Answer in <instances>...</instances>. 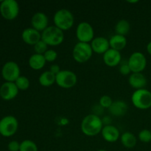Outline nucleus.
Returning a JSON list of instances; mask_svg holds the SVG:
<instances>
[{
  "label": "nucleus",
  "instance_id": "nucleus-1",
  "mask_svg": "<svg viewBox=\"0 0 151 151\" xmlns=\"http://www.w3.org/2000/svg\"><path fill=\"white\" fill-rule=\"evenodd\" d=\"M103 122L101 118L95 114L86 116L81 122V128L83 134L88 137H95L101 133Z\"/></svg>",
  "mask_w": 151,
  "mask_h": 151
},
{
  "label": "nucleus",
  "instance_id": "nucleus-2",
  "mask_svg": "<svg viewBox=\"0 0 151 151\" xmlns=\"http://www.w3.org/2000/svg\"><path fill=\"white\" fill-rule=\"evenodd\" d=\"M41 40L48 46L55 47L61 44L64 41L63 31L57 27L49 26L41 32Z\"/></svg>",
  "mask_w": 151,
  "mask_h": 151
},
{
  "label": "nucleus",
  "instance_id": "nucleus-3",
  "mask_svg": "<svg viewBox=\"0 0 151 151\" xmlns=\"http://www.w3.org/2000/svg\"><path fill=\"white\" fill-rule=\"evenodd\" d=\"M55 26L62 31L70 29L74 25L75 19L70 10L67 9H60L55 12L53 17Z\"/></svg>",
  "mask_w": 151,
  "mask_h": 151
},
{
  "label": "nucleus",
  "instance_id": "nucleus-4",
  "mask_svg": "<svg viewBox=\"0 0 151 151\" xmlns=\"http://www.w3.org/2000/svg\"><path fill=\"white\" fill-rule=\"evenodd\" d=\"M134 106L140 110H147L151 108V91L146 88L135 90L131 96Z\"/></svg>",
  "mask_w": 151,
  "mask_h": 151
},
{
  "label": "nucleus",
  "instance_id": "nucleus-5",
  "mask_svg": "<svg viewBox=\"0 0 151 151\" xmlns=\"http://www.w3.org/2000/svg\"><path fill=\"white\" fill-rule=\"evenodd\" d=\"M93 50L88 43L78 42L72 50V57L74 60L80 63H86L91 58Z\"/></svg>",
  "mask_w": 151,
  "mask_h": 151
},
{
  "label": "nucleus",
  "instance_id": "nucleus-6",
  "mask_svg": "<svg viewBox=\"0 0 151 151\" xmlns=\"http://www.w3.org/2000/svg\"><path fill=\"white\" fill-rule=\"evenodd\" d=\"M0 13L6 20H14L19 16V4L15 0H4L0 4Z\"/></svg>",
  "mask_w": 151,
  "mask_h": 151
},
{
  "label": "nucleus",
  "instance_id": "nucleus-7",
  "mask_svg": "<svg viewBox=\"0 0 151 151\" xmlns=\"http://www.w3.org/2000/svg\"><path fill=\"white\" fill-rule=\"evenodd\" d=\"M19 128L17 119L13 116H6L0 120V134L4 137L14 135Z\"/></svg>",
  "mask_w": 151,
  "mask_h": 151
},
{
  "label": "nucleus",
  "instance_id": "nucleus-8",
  "mask_svg": "<svg viewBox=\"0 0 151 151\" xmlns=\"http://www.w3.org/2000/svg\"><path fill=\"white\" fill-rule=\"evenodd\" d=\"M78 82L76 74L71 70H61L56 75L55 83L63 88H71Z\"/></svg>",
  "mask_w": 151,
  "mask_h": 151
},
{
  "label": "nucleus",
  "instance_id": "nucleus-9",
  "mask_svg": "<svg viewBox=\"0 0 151 151\" xmlns=\"http://www.w3.org/2000/svg\"><path fill=\"white\" fill-rule=\"evenodd\" d=\"M132 73H142L147 66V59L141 52H134L128 60Z\"/></svg>",
  "mask_w": 151,
  "mask_h": 151
},
{
  "label": "nucleus",
  "instance_id": "nucleus-10",
  "mask_svg": "<svg viewBox=\"0 0 151 151\" xmlns=\"http://www.w3.org/2000/svg\"><path fill=\"white\" fill-rule=\"evenodd\" d=\"M94 31L93 27L87 22H82L76 29V37L79 42L91 43L94 39Z\"/></svg>",
  "mask_w": 151,
  "mask_h": 151
},
{
  "label": "nucleus",
  "instance_id": "nucleus-11",
  "mask_svg": "<svg viewBox=\"0 0 151 151\" xmlns=\"http://www.w3.org/2000/svg\"><path fill=\"white\" fill-rule=\"evenodd\" d=\"M1 76L6 82H16L21 76L20 68L18 63L14 61H8L4 63L1 69Z\"/></svg>",
  "mask_w": 151,
  "mask_h": 151
},
{
  "label": "nucleus",
  "instance_id": "nucleus-12",
  "mask_svg": "<svg viewBox=\"0 0 151 151\" xmlns=\"http://www.w3.org/2000/svg\"><path fill=\"white\" fill-rule=\"evenodd\" d=\"M19 88H17L15 83L5 82L0 87L1 97L4 100H13L19 94Z\"/></svg>",
  "mask_w": 151,
  "mask_h": 151
},
{
  "label": "nucleus",
  "instance_id": "nucleus-13",
  "mask_svg": "<svg viewBox=\"0 0 151 151\" xmlns=\"http://www.w3.org/2000/svg\"><path fill=\"white\" fill-rule=\"evenodd\" d=\"M48 17L43 12H37L32 16L31 19L32 27L40 32H42L44 29L48 27Z\"/></svg>",
  "mask_w": 151,
  "mask_h": 151
},
{
  "label": "nucleus",
  "instance_id": "nucleus-14",
  "mask_svg": "<svg viewBox=\"0 0 151 151\" xmlns=\"http://www.w3.org/2000/svg\"><path fill=\"white\" fill-rule=\"evenodd\" d=\"M103 60L107 66L115 67L120 64L122 61V55L119 51L110 48L103 55Z\"/></svg>",
  "mask_w": 151,
  "mask_h": 151
},
{
  "label": "nucleus",
  "instance_id": "nucleus-15",
  "mask_svg": "<svg viewBox=\"0 0 151 151\" xmlns=\"http://www.w3.org/2000/svg\"><path fill=\"white\" fill-rule=\"evenodd\" d=\"M22 38L25 44L34 46L41 40V32L32 27H28L23 30Z\"/></svg>",
  "mask_w": 151,
  "mask_h": 151
},
{
  "label": "nucleus",
  "instance_id": "nucleus-16",
  "mask_svg": "<svg viewBox=\"0 0 151 151\" xmlns=\"http://www.w3.org/2000/svg\"><path fill=\"white\" fill-rule=\"evenodd\" d=\"M91 49L93 52L97 54H104L108 50L110 49V44H109V40L106 38L105 37H96L91 41Z\"/></svg>",
  "mask_w": 151,
  "mask_h": 151
},
{
  "label": "nucleus",
  "instance_id": "nucleus-17",
  "mask_svg": "<svg viewBox=\"0 0 151 151\" xmlns=\"http://www.w3.org/2000/svg\"><path fill=\"white\" fill-rule=\"evenodd\" d=\"M101 134L105 141L109 143L116 142L120 138V133L116 127L112 125H108L103 126Z\"/></svg>",
  "mask_w": 151,
  "mask_h": 151
},
{
  "label": "nucleus",
  "instance_id": "nucleus-18",
  "mask_svg": "<svg viewBox=\"0 0 151 151\" xmlns=\"http://www.w3.org/2000/svg\"><path fill=\"white\" fill-rule=\"evenodd\" d=\"M129 85L136 90L145 88L147 85V78L142 73H132L128 78Z\"/></svg>",
  "mask_w": 151,
  "mask_h": 151
},
{
  "label": "nucleus",
  "instance_id": "nucleus-19",
  "mask_svg": "<svg viewBox=\"0 0 151 151\" xmlns=\"http://www.w3.org/2000/svg\"><path fill=\"white\" fill-rule=\"evenodd\" d=\"M128 105L123 100H116L114 101L111 107L109 109V112L111 115L115 116H124L128 111Z\"/></svg>",
  "mask_w": 151,
  "mask_h": 151
},
{
  "label": "nucleus",
  "instance_id": "nucleus-20",
  "mask_svg": "<svg viewBox=\"0 0 151 151\" xmlns=\"http://www.w3.org/2000/svg\"><path fill=\"white\" fill-rule=\"evenodd\" d=\"M109 44H110V48L120 52V50H123L126 47L127 38L123 35L114 34L109 39Z\"/></svg>",
  "mask_w": 151,
  "mask_h": 151
},
{
  "label": "nucleus",
  "instance_id": "nucleus-21",
  "mask_svg": "<svg viewBox=\"0 0 151 151\" xmlns=\"http://www.w3.org/2000/svg\"><path fill=\"white\" fill-rule=\"evenodd\" d=\"M28 62H29V67L34 70H40L43 69L47 63L44 55L36 54V53L30 56Z\"/></svg>",
  "mask_w": 151,
  "mask_h": 151
},
{
  "label": "nucleus",
  "instance_id": "nucleus-22",
  "mask_svg": "<svg viewBox=\"0 0 151 151\" xmlns=\"http://www.w3.org/2000/svg\"><path fill=\"white\" fill-rule=\"evenodd\" d=\"M38 82L40 85L44 87H49L52 86L56 82V75H54L50 70L45 71L41 74L38 78Z\"/></svg>",
  "mask_w": 151,
  "mask_h": 151
},
{
  "label": "nucleus",
  "instance_id": "nucleus-23",
  "mask_svg": "<svg viewBox=\"0 0 151 151\" xmlns=\"http://www.w3.org/2000/svg\"><path fill=\"white\" fill-rule=\"evenodd\" d=\"M120 142L122 145L126 148H133L137 145V139L131 132H125L120 136Z\"/></svg>",
  "mask_w": 151,
  "mask_h": 151
},
{
  "label": "nucleus",
  "instance_id": "nucleus-24",
  "mask_svg": "<svg viewBox=\"0 0 151 151\" xmlns=\"http://www.w3.org/2000/svg\"><path fill=\"white\" fill-rule=\"evenodd\" d=\"M131 29L130 23L125 19H121L115 25V32L117 35L125 36Z\"/></svg>",
  "mask_w": 151,
  "mask_h": 151
},
{
  "label": "nucleus",
  "instance_id": "nucleus-25",
  "mask_svg": "<svg viewBox=\"0 0 151 151\" xmlns=\"http://www.w3.org/2000/svg\"><path fill=\"white\" fill-rule=\"evenodd\" d=\"M19 151H38V147L32 140L25 139L20 143Z\"/></svg>",
  "mask_w": 151,
  "mask_h": 151
},
{
  "label": "nucleus",
  "instance_id": "nucleus-26",
  "mask_svg": "<svg viewBox=\"0 0 151 151\" xmlns=\"http://www.w3.org/2000/svg\"><path fill=\"white\" fill-rule=\"evenodd\" d=\"M15 84L16 85L19 90L21 91H26L29 87V81L27 77L21 75L16 81Z\"/></svg>",
  "mask_w": 151,
  "mask_h": 151
},
{
  "label": "nucleus",
  "instance_id": "nucleus-27",
  "mask_svg": "<svg viewBox=\"0 0 151 151\" xmlns=\"http://www.w3.org/2000/svg\"><path fill=\"white\" fill-rule=\"evenodd\" d=\"M48 47L49 46L45 42H44L42 40H41L36 44L34 45V50H35L36 54L44 55L49 50Z\"/></svg>",
  "mask_w": 151,
  "mask_h": 151
},
{
  "label": "nucleus",
  "instance_id": "nucleus-28",
  "mask_svg": "<svg viewBox=\"0 0 151 151\" xmlns=\"http://www.w3.org/2000/svg\"><path fill=\"white\" fill-rule=\"evenodd\" d=\"M138 138L142 142L149 143L151 142V131L147 129H143L139 133Z\"/></svg>",
  "mask_w": 151,
  "mask_h": 151
},
{
  "label": "nucleus",
  "instance_id": "nucleus-29",
  "mask_svg": "<svg viewBox=\"0 0 151 151\" xmlns=\"http://www.w3.org/2000/svg\"><path fill=\"white\" fill-rule=\"evenodd\" d=\"M113 100L109 95H103L100 99V106L103 109H109L113 103Z\"/></svg>",
  "mask_w": 151,
  "mask_h": 151
},
{
  "label": "nucleus",
  "instance_id": "nucleus-30",
  "mask_svg": "<svg viewBox=\"0 0 151 151\" xmlns=\"http://www.w3.org/2000/svg\"><path fill=\"white\" fill-rule=\"evenodd\" d=\"M44 57L47 62H54L58 58V53L54 50H48L44 54Z\"/></svg>",
  "mask_w": 151,
  "mask_h": 151
},
{
  "label": "nucleus",
  "instance_id": "nucleus-31",
  "mask_svg": "<svg viewBox=\"0 0 151 151\" xmlns=\"http://www.w3.org/2000/svg\"><path fill=\"white\" fill-rule=\"evenodd\" d=\"M120 66H119V72L122 75H128L131 72V69L129 67L128 61H125L123 63L121 62Z\"/></svg>",
  "mask_w": 151,
  "mask_h": 151
},
{
  "label": "nucleus",
  "instance_id": "nucleus-32",
  "mask_svg": "<svg viewBox=\"0 0 151 151\" xmlns=\"http://www.w3.org/2000/svg\"><path fill=\"white\" fill-rule=\"evenodd\" d=\"M7 149L9 151H19L20 150V143L16 140L10 142L7 145Z\"/></svg>",
  "mask_w": 151,
  "mask_h": 151
},
{
  "label": "nucleus",
  "instance_id": "nucleus-33",
  "mask_svg": "<svg viewBox=\"0 0 151 151\" xmlns=\"http://www.w3.org/2000/svg\"><path fill=\"white\" fill-rule=\"evenodd\" d=\"M50 71L51 72H52L54 75H57L58 74L59 72H60L61 70H60V66H58V64H52V65H51V66H50Z\"/></svg>",
  "mask_w": 151,
  "mask_h": 151
},
{
  "label": "nucleus",
  "instance_id": "nucleus-34",
  "mask_svg": "<svg viewBox=\"0 0 151 151\" xmlns=\"http://www.w3.org/2000/svg\"><path fill=\"white\" fill-rule=\"evenodd\" d=\"M147 52H148V54L150 55H151V41L147 45Z\"/></svg>",
  "mask_w": 151,
  "mask_h": 151
},
{
  "label": "nucleus",
  "instance_id": "nucleus-35",
  "mask_svg": "<svg viewBox=\"0 0 151 151\" xmlns=\"http://www.w3.org/2000/svg\"><path fill=\"white\" fill-rule=\"evenodd\" d=\"M139 1H128V2H129V3H137V2H138Z\"/></svg>",
  "mask_w": 151,
  "mask_h": 151
},
{
  "label": "nucleus",
  "instance_id": "nucleus-36",
  "mask_svg": "<svg viewBox=\"0 0 151 151\" xmlns=\"http://www.w3.org/2000/svg\"><path fill=\"white\" fill-rule=\"evenodd\" d=\"M97 151H107L106 150H103V149H100V150H98Z\"/></svg>",
  "mask_w": 151,
  "mask_h": 151
},
{
  "label": "nucleus",
  "instance_id": "nucleus-37",
  "mask_svg": "<svg viewBox=\"0 0 151 151\" xmlns=\"http://www.w3.org/2000/svg\"><path fill=\"white\" fill-rule=\"evenodd\" d=\"M0 97H1V94H0Z\"/></svg>",
  "mask_w": 151,
  "mask_h": 151
}]
</instances>
